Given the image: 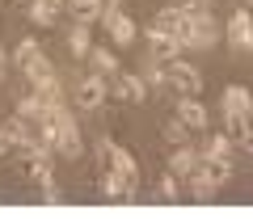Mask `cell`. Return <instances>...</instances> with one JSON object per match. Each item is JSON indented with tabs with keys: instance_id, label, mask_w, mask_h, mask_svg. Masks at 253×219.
<instances>
[{
	"instance_id": "6da1fadb",
	"label": "cell",
	"mask_w": 253,
	"mask_h": 219,
	"mask_svg": "<svg viewBox=\"0 0 253 219\" xmlns=\"http://www.w3.org/2000/svg\"><path fill=\"white\" fill-rule=\"evenodd\" d=\"M181 46H194V51H211L219 42V26L211 17V9H199V13H181V34H177Z\"/></svg>"
},
{
	"instance_id": "7a4b0ae2",
	"label": "cell",
	"mask_w": 253,
	"mask_h": 219,
	"mask_svg": "<svg viewBox=\"0 0 253 219\" xmlns=\"http://www.w3.org/2000/svg\"><path fill=\"white\" fill-rule=\"evenodd\" d=\"M219 110H224V131L228 135H241L245 127H249V114H253V93L241 89V84H232V89L219 93Z\"/></svg>"
},
{
	"instance_id": "3957f363",
	"label": "cell",
	"mask_w": 253,
	"mask_h": 219,
	"mask_svg": "<svg viewBox=\"0 0 253 219\" xmlns=\"http://www.w3.org/2000/svg\"><path fill=\"white\" fill-rule=\"evenodd\" d=\"M165 89H173L177 97H199L203 93V72L181 64V59H169L165 64Z\"/></svg>"
},
{
	"instance_id": "277c9868",
	"label": "cell",
	"mask_w": 253,
	"mask_h": 219,
	"mask_svg": "<svg viewBox=\"0 0 253 219\" xmlns=\"http://www.w3.org/2000/svg\"><path fill=\"white\" fill-rule=\"evenodd\" d=\"M106 97H110V89H106V76H97V72L81 76V80L72 84V106H76V110H84V114L101 110V106H106Z\"/></svg>"
},
{
	"instance_id": "5b68a950",
	"label": "cell",
	"mask_w": 253,
	"mask_h": 219,
	"mask_svg": "<svg viewBox=\"0 0 253 219\" xmlns=\"http://www.w3.org/2000/svg\"><path fill=\"white\" fill-rule=\"evenodd\" d=\"M101 173H114L118 182H123V190H126V202L139 194V164H135V156L126 152L123 144H114V152H110V169H101Z\"/></svg>"
},
{
	"instance_id": "8992f818",
	"label": "cell",
	"mask_w": 253,
	"mask_h": 219,
	"mask_svg": "<svg viewBox=\"0 0 253 219\" xmlns=\"http://www.w3.org/2000/svg\"><path fill=\"white\" fill-rule=\"evenodd\" d=\"M106 89H110V97H114V101H131V106H139V101L148 97V80H144V76H135V72L110 76Z\"/></svg>"
},
{
	"instance_id": "52a82bcc",
	"label": "cell",
	"mask_w": 253,
	"mask_h": 219,
	"mask_svg": "<svg viewBox=\"0 0 253 219\" xmlns=\"http://www.w3.org/2000/svg\"><path fill=\"white\" fill-rule=\"evenodd\" d=\"M224 38L232 51H253V9H236L224 26Z\"/></svg>"
},
{
	"instance_id": "ba28073f",
	"label": "cell",
	"mask_w": 253,
	"mask_h": 219,
	"mask_svg": "<svg viewBox=\"0 0 253 219\" xmlns=\"http://www.w3.org/2000/svg\"><path fill=\"white\" fill-rule=\"evenodd\" d=\"M173 118H177L181 127L190 131V135H199V131H207V106H203L199 97H177V110H173Z\"/></svg>"
},
{
	"instance_id": "9c48e42d",
	"label": "cell",
	"mask_w": 253,
	"mask_h": 219,
	"mask_svg": "<svg viewBox=\"0 0 253 219\" xmlns=\"http://www.w3.org/2000/svg\"><path fill=\"white\" fill-rule=\"evenodd\" d=\"M199 160H203V156H199V147H190V144H177V147L169 152V173H177L181 182H186L190 173H199Z\"/></svg>"
},
{
	"instance_id": "30bf717a",
	"label": "cell",
	"mask_w": 253,
	"mask_h": 219,
	"mask_svg": "<svg viewBox=\"0 0 253 219\" xmlns=\"http://www.w3.org/2000/svg\"><path fill=\"white\" fill-rule=\"evenodd\" d=\"M101 26L110 30V42H114V46H131V42H135V34H139L135 21L126 17V13H114V17H106Z\"/></svg>"
},
{
	"instance_id": "8fae6325",
	"label": "cell",
	"mask_w": 253,
	"mask_h": 219,
	"mask_svg": "<svg viewBox=\"0 0 253 219\" xmlns=\"http://www.w3.org/2000/svg\"><path fill=\"white\" fill-rule=\"evenodd\" d=\"M148 46H152L156 64H169V59H177V51H181V42L173 34H161V30H152V26H148Z\"/></svg>"
},
{
	"instance_id": "7c38bea8",
	"label": "cell",
	"mask_w": 253,
	"mask_h": 219,
	"mask_svg": "<svg viewBox=\"0 0 253 219\" xmlns=\"http://www.w3.org/2000/svg\"><path fill=\"white\" fill-rule=\"evenodd\" d=\"M63 17V0H30V21L42 30H51Z\"/></svg>"
},
{
	"instance_id": "4fadbf2b",
	"label": "cell",
	"mask_w": 253,
	"mask_h": 219,
	"mask_svg": "<svg viewBox=\"0 0 253 219\" xmlns=\"http://www.w3.org/2000/svg\"><path fill=\"white\" fill-rule=\"evenodd\" d=\"M89 51H93V34H89V26L72 21V30H68V55H72L76 64H84V59H89Z\"/></svg>"
},
{
	"instance_id": "5bb4252c",
	"label": "cell",
	"mask_w": 253,
	"mask_h": 219,
	"mask_svg": "<svg viewBox=\"0 0 253 219\" xmlns=\"http://www.w3.org/2000/svg\"><path fill=\"white\" fill-rule=\"evenodd\" d=\"M199 169H203V173H207L211 182L219 185V190H224V185L232 182V156H203V160H199Z\"/></svg>"
},
{
	"instance_id": "9a60e30c",
	"label": "cell",
	"mask_w": 253,
	"mask_h": 219,
	"mask_svg": "<svg viewBox=\"0 0 253 219\" xmlns=\"http://www.w3.org/2000/svg\"><path fill=\"white\" fill-rule=\"evenodd\" d=\"M89 68H93L97 76H106V80L123 72V68H118V55L110 51V46H93V51H89Z\"/></svg>"
},
{
	"instance_id": "2e32d148",
	"label": "cell",
	"mask_w": 253,
	"mask_h": 219,
	"mask_svg": "<svg viewBox=\"0 0 253 219\" xmlns=\"http://www.w3.org/2000/svg\"><path fill=\"white\" fill-rule=\"evenodd\" d=\"M186 182H190V198H194V202H215V198H219V185L211 182L203 169H199V173H190Z\"/></svg>"
},
{
	"instance_id": "e0dca14e",
	"label": "cell",
	"mask_w": 253,
	"mask_h": 219,
	"mask_svg": "<svg viewBox=\"0 0 253 219\" xmlns=\"http://www.w3.org/2000/svg\"><path fill=\"white\" fill-rule=\"evenodd\" d=\"M21 173H26L34 185L51 182V160H46V152H38V156H21Z\"/></svg>"
},
{
	"instance_id": "ac0fdd59",
	"label": "cell",
	"mask_w": 253,
	"mask_h": 219,
	"mask_svg": "<svg viewBox=\"0 0 253 219\" xmlns=\"http://www.w3.org/2000/svg\"><path fill=\"white\" fill-rule=\"evenodd\" d=\"M46 114V106H42V97L38 93H26V97H17V118L21 122H30V127H38V118Z\"/></svg>"
},
{
	"instance_id": "d6986e66",
	"label": "cell",
	"mask_w": 253,
	"mask_h": 219,
	"mask_svg": "<svg viewBox=\"0 0 253 219\" xmlns=\"http://www.w3.org/2000/svg\"><path fill=\"white\" fill-rule=\"evenodd\" d=\"M152 198H156V202H181V177L165 169L161 182H156V194H152Z\"/></svg>"
},
{
	"instance_id": "ffe728a7",
	"label": "cell",
	"mask_w": 253,
	"mask_h": 219,
	"mask_svg": "<svg viewBox=\"0 0 253 219\" xmlns=\"http://www.w3.org/2000/svg\"><path fill=\"white\" fill-rule=\"evenodd\" d=\"M30 93H38V97H42V106H59V101H63V84H59V76L34 80V84H30Z\"/></svg>"
},
{
	"instance_id": "44dd1931",
	"label": "cell",
	"mask_w": 253,
	"mask_h": 219,
	"mask_svg": "<svg viewBox=\"0 0 253 219\" xmlns=\"http://www.w3.org/2000/svg\"><path fill=\"white\" fill-rule=\"evenodd\" d=\"M236 139L228 135V131H215V135H207V144L199 147V156H232Z\"/></svg>"
},
{
	"instance_id": "7402d4cb",
	"label": "cell",
	"mask_w": 253,
	"mask_h": 219,
	"mask_svg": "<svg viewBox=\"0 0 253 219\" xmlns=\"http://www.w3.org/2000/svg\"><path fill=\"white\" fill-rule=\"evenodd\" d=\"M17 72H21V80L34 84V80H46V76H55V64L46 59V55H34V59H30L26 68H17Z\"/></svg>"
},
{
	"instance_id": "603a6c76",
	"label": "cell",
	"mask_w": 253,
	"mask_h": 219,
	"mask_svg": "<svg viewBox=\"0 0 253 219\" xmlns=\"http://www.w3.org/2000/svg\"><path fill=\"white\" fill-rule=\"evenodd\" d=\"M152 30H161V34H173V38H177V34H181V9H173V4H169V9H161V13L152 17Z\"/></svg>"
},
{
	"instance_id": "cb8c5ba5",
	"label": "cell",
	"mask_w": 253,
	"mask_h": 219,
	"mask_svg": "<svg viewBox=\"0 0 253 219\" xmlns=\"http://www.w3.org/2000/svg\"><path fill=\"white\" fill-rule=\"evenodd\" d=\"M34 55H42V46H38V38H21V42L13 46V64H17V68H26L30 59H34Z\"/></svg>"
},
{
	"instance_id": "d4e9b609",
	"label": "cell",
	"mask_w": 253,
	"mask_h": 219,
	"mask_svg": "<svg viewBox=\"0 0 253 219\" xmlns=\"http://www.w3.org/2000/svg\"><path fill=\"white\" fill-rule=\"evenodd\" d=\"M101 198L106 202H126V190H123V182L114 173H101Z\"/></svg>"
},
{
	"instance_id": "484cf974",
	"label": "cell",
	"mask_w": 253,
	"mask_h": 219,
	"mask_svg": "<svg viewBox=\"0 0 253 219\" xmlns=\"http://www.w3.org/2000/svg\"><path fill=\"white\" fill-rule=\"evenodd\" d=\"M165 139H169V144H173V147H177V144H190V131H186V127H181V122H177V118H169V122H165Z\"/></svg>"
},
{
	"instance_id": "4316f807",
	"label": "cell",
	"mask_w": 253,
	"mask_h": 219,
	"mask_svg": "<svg viewBox=\"0 0 253 219\" xmlns=\"http://www.w3.org/2000/svg\"><path fill=\"white\" fill-rule=\"evenodd\" d=\"M38 190H42V194H38V198H42L46 207H59V202H63V194H59V185H55V182H42V185H38Z\"/></svg>"
},
{
	"instance_id": "83f0119b",
	"label": "cell",
	"mask_w": 253,
	"mask_h": 219,
	"mask_svg": "<svg viewBox=\"0 0 253 219\" xmlns=\"http://www.w3.org/2000/svg\"><path fill=\"white\" fill-rule=\"evenodd\" d=\"M173 9H181V13H199V9H211V0H173Z\"/></svg>"
},
{
	"instance_id": "f1b7e54d",
	"label": "cell",
	"mask_w": 253,
	"mask_h": 219,
	"mask_svg": "<svg viewBox=\"0 0 253 219\" xmlns=\"http://www.w3.org/2000/svg\"><path fill=\"white\" fill-rule=\"evenodd\" d=\"M236 144H241V147H245V152H249V156H253V122H249V127H245V131H241V135H236Z\"/></svg>"
},
{
	"instance_id": "f546056e",
	"label": "cell",
	"mask_w": 253,
	"mask_h": 219,
	"mask_svg": "<svg viewBox=\"0 0 253 219\" xmlns=\"http://www.w3.org/2000/svg\"><path fill=\"white\" fill-rule=\"evenodd\" d=\"M9 152H13V139L4 135V127H0V160H4V156H9Z\"/></svg>"
},
{
	"instance_id": "4dcf8cb0",
	"label": "cell",
	"mask_w": 253,
	"mask_h": 219,
	"mask_svg": "<svg viewBox=\"0 0 253 219\" xmlns=\"http://www.w3.org/2000/svg\"><path fill=\"white\" fill-rule=\"evenodd\" d=\"M4 72H9V55H4V46H0V80H4Z\"/></svg>"
},
{
	"instance_id": "1f68e13d",
	"label": "cell",
	"mask_w": 253,
	"mask_h": 219,
	"mask_svg": "<svg viewBox=\"0 0 253 219\" xmlns=\"http://www.w3.org/2000/svg\"><path fill=\"white\" fill-rule=\"evenodd\" d=\"M72 4H84V0H63V9H72Z\"/></svg>"
},
{
	"instance_id": "d6a6232c",
	"label": "cell",
	"mask_w": 253,
	"mask_h": 219,
	"mask_svg": "<svg viewBox=\"0 0 253 219\" xmlns=\"http://www.w3.org/2000/svg\"><path fill=\"white\" fill-rule=\"evenodd\" d=\"M245 9H253V0H245Z\"/></svg>"
},
{
	"instance_id": "836d02e7",
	"label": "cell",
	"mask_w": 253,
	"mask_h": 219,
	"mask_svg": "<svg viewBox=\"0 0 253 219\" xmlns=\"http://www.w3.org/2000/svg\"><path fill=\"white\" fill-rule=\"evenodd\" d=\"M13 4H21V0H13Z\"/></svg>"
}]
</instances>
